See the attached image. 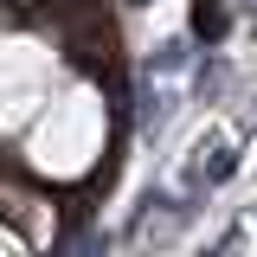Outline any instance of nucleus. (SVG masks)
I'll list each match as a JSON object with an SVG mask.
<instances>
[{
  "label": "nucleus",
  "mask_w": 257,
  "mask_h": 257,
  "mask_svg": "<svg viewBox=\"0 0 257 257\" xmlns=\"http://www.w3.org/2000/svg\"><path fill=\"white\" fill-rule=\"evenodd\" d=\"M103 148H109V103L90 77H71L20 135V174L39 187H71V180H90Z\"/></svg>",
  "instance_id": "1"
},
{
  "label": "nucleus",
  "mask_w": 257,
  "mask_h": 257,
  "mask_svg": "<svg viewBox=\"0 0 257 257\" xmlns=\"http://www.w3.org/2000/svg\"><path fill=\"white\" fill-rule=\"evenodd\" d=\"M0 257H26V244H20V231H13V225H0Z\"/></svg>",
  "instance_id": "3"
},
{
  "label": "nucleus",
  "mask_w": 257,
  "mask_h": 257,
  "mask_svg": "<svg viewBox=\"0 0 257 257\" xmlns=\"http://www.w3.org/2000/svg\"><path fill=\"white\" fill-rule=\"evenodd\" d=\"M58 96V52L26 32H0V135H26Z\"/></svg>",
  "instance_id": "2"
}]
</instances>
